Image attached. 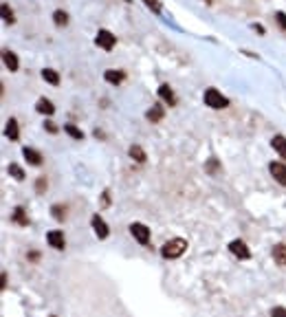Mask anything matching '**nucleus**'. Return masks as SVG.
Returning <instances> with one entry per match:
<instances>
[{
    "label": "nucleus",
    "instance_id": "nucleus-1",
    "mask_svg": "<svg viewBox=\"0 0 286 317\" xmlns=\"http://www.w3.org/2000/svg\"><path fill=\"white\" fill-rule=\"evenodd\" d=\"M185 251H187V240H183V238H172V240H168L161 247V255L165 260H176Z\"/></svg>",
    "mask_w": 286,
    "mask_h": 317
},
{
    "label": "nucleus",
    "instance_id": "nucleus-2",
    "mask_svg": "<svg viewBox=\"0 0 286 317\" xmlns=\"http://www.w3.org/2000/svg\"><path fill=\"white\" fill-rule=\"evenodd\" d=\"M202 99H205V106H209V108H214V110L227 108V106H229V99L224 97L220 91H216V88H207Z\"/></svg>",
    "mask_w": 286,
    "mask_h": 317
},
{
    "label": "nucleus",
    "instance_id": "nucleus-3",
    "mask_svg": "<svg viewBox=\"0 0 286 317\" xmlns=\"http://www.w3.org/2000/svg\"><path fill=\"white\" fill-rule=\"evenodd\" d=\"M130 233L134 236V240L139 242V244H143L146 247L148 242H150V229H148L143 222H132L130 225Z\"/></svg>",
    "mask_w": 286,
    "mask_h": 317
},
{
    "label": "nucleus",
    "instance_id": "nucleus-4",
    "mask_svg": "<svg viewBox=\"0 0 286 317\" xmlns=\"http://www.w3.org/2000/svg\"><path fill=\"white\" fill-rule=\"evenodd\" d=\"M114 42H117V38H114L108 29H99V31H97L95 44H97V47H102L104 51H110V49L114 47Z\"/></svg>",
    "mask_w": 286,
    "mask_h": 317
},
{
    "label": "nucleus",
    "instance_id": "nucleus-5",
    "mask_svg": "<svg viewBox=\"0 0 286 317\" xmlns=\"http://www.w3.org/2000/svg\"><path fill=\"white\" fill-rule=\"evenodd\" d=\"M90 225H92V229H95V236L99 238V240H104V238H108L110 229H108L106 220H104L99 214H95V216H92V218H90Z\"/></svg>",
    "mask_w": 286,
    "mask_h": 317
},
{
    "label": "nucleus",
    "instance_id": "nucleus-6",
    "mask_svg": "<svg viewBox=\"0 0 286 317\" xmlns=\"http://www.w3.org/2000/svg\"><path fill=\"white\" fill-rule=\"evenodd\" d=\"M46 242L51 244L53 249H58V251H62V249L66 247V238H64V233L60 231V229L48 231V233H46Z\"/></svg>",
    "mask_w": 286,
    "mask_h": 317
},
{
    "label": "nucleus",
    "instance_id": "nucleus-7",
    "mask_svg": "<svg viewBox=\"0 0 286 317\" xmlns=\"http://www.w3.org/2000/svg\"><path fill=\"white\" fill-rule=\"evenodd\" d=\"M229 251L234 253V255H238L240 260H249L251 258V251H249V247H246L242 240H231L229 242Z\"/></svg>",
    "mask_w": 286,
    "mask_h": 317
},
{
    "label": "nucleus",
    "instance_id": "nucleus-8",
    "mask_svg": "<svg viewBox=\"0 0 286 317\" xmlns=\"http://www.w3.org/2000/svg\"><path fill=\"white\" fill-rule=\"evenodd\" d=\"M268 172L273 174V179L280 183V185H286V165L284 163H268Z\"/></svg>",
    "mask_w": 286,
    "mask_h": 317
},
{
    "label": "nucleus",
    "instance_id": "nucleus-9",
    "mask_svg": "<svg viewBox=\"0 0 286 317\" xmlns=\"http://www.w3.org/2000/svg\"><path fill=\"white\" fill-rule=\"evenodd\" d=\"M2 62H4V66H7L11 73H16V71H18V66H20L18 55H16L14 51H9V49H4V51H2Z\"/></svg>",
    "mask_w": 286,
    "mask_h": 317
},
{
    "label": "nucleus",
    "instance_id": "nucleus-10",
    "mask_svg": "<svg viewBox=\"0 0 286 317\" xmlns=\"http://www.w3.org/2000/svg\"><path fill=\"white\" fill-rule=\"evenodd\" d=\"M158 97H161L168 106H176V102H178L176 95H174V91L170 88V84H161V86H158Z\"/></svg>",
    "mask_w": 286,
    "mask_h": 317
},
{
    "label": "nucleus",
    "instance_id": "nucleus-11",
    "mask_svg": "<svg viewBox=\"0 0 286 317\" xmlns=\"http://www.w3.org/2000/svg\"><path fill=\"white\" fill-rule=\"evenodd\" d=\"M104 80H106L108 84H114V86H119L121 82L126 80V73H124V71H117V69H108L106 73H104Z\"/></svg>",
    "mask_w": 286,
    "mask_h": 317
},
{
    "label": "nucleus",
    "instance_id": "nucleus-12",
    "mask_svg": "<svg viewBox=\"0 0 286 317\" xmlns=\"http://www.w3.org/2000/svg\"><path fill=\"white\" fill-rule=\"evenodd\" d=\"M22 157L29 161V165H42V154L36 148H22Z\"/></svg>",
    "mask_w": 286,
    "mask_h": 317
},
{
    "label": "nucleus",
    "instance_id": "nucleus-13",
    "mask_svg": "<svg viewBox=\"0 0 286 317\" xmlns=\"http://www.w3.org/2000/svg\"><path fill=\"white\" fill-rule=\"evenodd\" d=\"M271 146H273V150L280 154V157L286 159V137L284 135H275L271 139Z\"/></svg>",
    "mask_w": 286,
    "mask_h": 317
},
{
    "label": "nucleus",
    "instance_id": "nucleus-14",
    "mask_svg": "<svg viewBox=\"0 0 286 317\" xmlns=\"http://www.w3.org/2000/svg\"><path fill=\"white\" fill-rule=\"evenodd\" d=\"M4 135H7L9 141H18V139H20L18 121H16V119H9V121H7V128H4Z\"/></svg>",
    "mask_w": 286,
    "mask_h": 317
},
{
    "label": "nucleus",
    "instance_id": "nucleus-15",
    "mask_svg": "<svg viewBox=\"0 0 286 317\" xmlns=\"http://www.w3.org/2000/svg\"><path fill=\"white\" fill-rule=\"evenodd\" d=\"M163 115H165V113H163V106H161V104H154L152 108L146 113V119L152 121V124H158V121L163 119Z\"/></svg>",
    "mask_w": 286,
    "mask_h": 317
},
{
    "label": "nucleus",
    "instance_id": "nucleus-16",
    "mask_svg": "<svg viewBox=\"0 0 286 317\" xmlns=\"http://www.w3.org/2000/svg\"><path fill=\"white\" fill-rule=\"evenodd\" d=\"M11 220H14L16 225H20V227H26V225H29V218H26L24 207H16L14 214H11Z\"/></svg>",
    "mask_w": 286,
    "mask_h": 317
},
{
    "label": "nucleus",
    "instance_id": "nucleus-17",
    "mask_svg": "<svg viewBox=\"0 0 286 317\" xmlns=\"http://www.w3.org/2000/svg\"><path fill=\"white\" fill-rule=\"evenodd\" d=\"M38 113H42V115H53L55 113V106L51 99H46V97H42V99H38Z\"/></svg>",
    "mask_w": 286,
    "mask_h": 317
},
{
    "label": "nucleus",
    "instance_id": "nucleus-18",
    "mask_svg": "<svg viewBox=\"0 0 286 317\" xmlns=\"http://www.w3.org/2000/svg\"><path fill=\"white\" fill-rule=\"evenodd\" d=\"M273 260L280 266H286V244H275L273 247Z\"/></svg>",
    "mask_w": 286,
    "mask_h": 317
},
{
    "label": "nucleus",
    "instance_id": "nucleus-19",
    "mask_svg": "<svg viewBox=\"0 0 286 317\" xmlns=\"http://www.w3.org/2000/svg\"><path fill=\"white\" fill-rule=\"evenodd\" d=\"M128 154H130V159H134L136 163H146V150H143L141 146H130L128 150Z\"/></svg>",
    "mask_w": 286,
    "mask_h": 317
},
{
    "label": "nucleus",
    "instance_id": "nucleus-20",
    "mask_svg": "<svg viewBox=\"0 0 286 317\" xmlns=\"http://www.w3.org/2000/svg\"><path fill=\"white\" fill-rule=\"evenodd\" d=\"M64 132L68 137H73L75 141H84V132H82L77 126H73V124H64Z\"/></svg>",
    "mask_w": 286,
    "mask_h": 317
},
{
    "label": "nucleus",
    "instance_id": "nucleus-21",
    "mask_svg": "<svg viewBox=\"0 0 286 317\" xmlns=\"http://www.w3.org/2000/svg\"><path fill=\"white\" fill-rule=\"evenodd\" d=\"M42 80L48 82L51 86H58L60 84V75H58V71H53V69H44L42 71Z\"/></svg>",
    "mask_w": 286,
    "mask_h": 317
},
{
    "label": "nucleus",
    "instance_id": "nucleus-22",
    "mask_svg": "<svg viewBox=\"0 0 286 317\" xmlns=\"http://www.w3.org/2000/svg\"><path fill=\"white\" fill-rule=\"evenodd\" d=\"M53 20H55V25H58V27H66V25H68V14L62 11V9H58L53 14Z\"/></svg>",
    "mask_w": 286,
    "mask_h": 317
},
{
    "label": "nucleus",
    "instance_id": "nucleus-23",
    "mask_svg": "<svg viewBox=\"0 0 286 317\" xmlns=\"http://www.w3.org/2000/svg\"><path fill=\"white\" fill-rule=\"evenodd\" d=\"M9 174L14 176L16 181H24V170H22L20 165H16V163H11V165H9Z\"/></svg>",
    "mask_w": 286,
    "mask_h": 317
},
{
    "label": "nucleus",
    "instance_id": "nucleus-24",
    "mask_svg": "<svg viewBox=\"0 0 286 317\" xmlns=\"http://www.w3.org/2000/svg\"><path fill=\"white\" fill-rule=\"evenodd\" d=\"M2 20L7 22V25H14V22H16V18H14V11H11V7H9L7 3L2 5Z\"/></svg>",
    "mask_w": 286,
    "mask_h": 317
},
{
    "label": "nucleus",
    "instance_id": "nucleus-25",
    "mask_svg": "<svg viewBox=\"0 0 286 317\" xmlns=\"http://www.w3.org/2000/svg\"><path fill=\"white\" fill-rule=\"evenodd\" d=\"M51 211H53V218L55 220H64L66 218V207H64V205H53Z\"/></svg>",
    "mask_w": 286,
    "mask_h": 317
},
{
    "label": "nucleus",
    "instance_id": "nucleus-26",
    "mask_svg": "<svg viewBox=\"0 0 286 317\" xmlns=\"http://www.w3.org/2000/svg\"><path fill=\"white\" fill-rule=\"evenodd\" d=\"M275 22H278L280 29L286 31V14H284V11H278V14H275Z\"/></svg>",
    "mask_w": 286,
    "mask_h": 317
},
{
    "label": "nucleus",
    "instance_id": "nucleus-27",
    "mask_svg": "<svg viewBox=\"0 0 286 317\" xmlns=\"http://www.w3.org/2000/svg\"><path fill=\"white\" fill-rule=\"evenodd\" d=\"M143 3H146V7L152 9L154 14H161V3H158V0H143Z\"/></svg>",
    "mask_w": 286,
    "mask_h": 317
},
{
    "label": "nucleus",
    "instance_id": "nucleus-28",
    "mask_svg": "<svg viewBox=\"0 0 286 317\" xmlns=\"http://www.w3.org/2000/svg\"><path fill=\"white\" fill-rule=\"evenodd\" d=\"M205 170L209 172V174H218V170H220L218 161H216V159H209V163L205 165Z\"/></svg>",
    "mask_w": 286,
    "mask_h": 317
},
{
    "label": "nucleus",
    "instance_id": "nucleus-29",
    "mask_svg": "<svg viewBox=\"0 0 286 317\" xmlns=\"http://www.w3.org/2000/svg\"><path fill=\"white\" fill-rule=\"evenodd\" d=\"M46 187H48L46 176H40V179H38V183H36V192H38V194H42L44 190H46Z\"/></svg>",
    "mask_w": 286,
    "mask_h": 317
},
{
    "label": "nucleus",
    "instance_id": "nucleus-30",
    "mask_svg": "<svg viewBox=\"0 0 286 317\" xmlns=\"http://www.w3.org/2000/svg\"><path fill=\"white\" fill-rule=\"evenodd\" d=\"M271 317H286V308L284 306H273L271 308Z\"/></svg>",
    "mask_w": 286,
    "mask_h": 317
},
{
    "label": "nucleus",
    "instance_id": "nucleus-31",
    "mask_svg": "<svg viewBox=\"0 0 286 317\" xmlns=\"http://www.w3.org/2000/svg\"><path fill=\"white\" fill-rule=\"evenodd\" d=\"M44 128H46L48 132H58V126H55L53 121H46V124H44Z\"/></svg>",
    "mask_w": 286,
    "mask_h": 317
},
{
    "label": "nucleus",
    "instance_id": "nucleus-32",
    "mask_svg": "<svg viewBox=\"0 0 286 317\" xmlns=\"http://www.w3.org/2000/svg\"><path fill=\"white\" fill-rule=\"evenodd\" d=\"M253 29H256L258 33H264V27H260V25H253Z\"/></svg>",
    "mask_w": 286,
    "mask_h": 317
},
{
    "label": "nucleus",
    "instance_id": "nucleus-33",
    "mask_svg": "<svg viewBox=\"0 0 286 317\" xmlns=\"http://www.w3.org/2000/svg\"><path fill=\"white\" fill-rule=\"evenodd\" d=\"M51 317H55V315H51Z\"/></svg>",
    "mask_w": 286,
    "mask_h": 317
}]
</instances>
